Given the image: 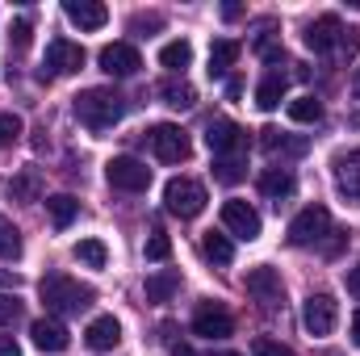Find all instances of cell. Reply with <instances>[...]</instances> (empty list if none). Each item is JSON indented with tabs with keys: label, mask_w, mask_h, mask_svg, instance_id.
<instances>
[{
	"label": "cell",
	"mask_w": 360,
	"mask_h": 356,
	"mask_svg": "<svg viewBox=\"0 0 360 356\" xmlns=\"http://www.w3.org/2000/svg\"><path fill=\"white\" fill-rule=\"evenodd\" d=\"M21 314H25L21 298H17V293H0V327H13V323H21Z\"/></svg>",
	"instance_id": "cell-34"
},
{
	"label": "cell",
	"mask_w": 360,
	"mask_h": 356,
	"mask_svg": "<svg viewBox=\"0 0 360 356\" xmlns=\"http://www.w3.org/2000/svg\"><path fill=\"white\" fill-rule=\"evenodd\" d=\"M289 117L297 126H314V122H323V101L319 96H297V101H289Z\"/></svg>",
	"instance_id": "cell-29"
},
{
	"label": "cell",
	"mask_w": 360,
	"mask_h": 356,
	"mask_svg": "<svg viewBox=\"0 0 360 356\" xmlns=\"http://www.w3.org/2000/svg\"><path fill=\"white\" fill-rule=\"evenodd\" d=\"M239 55H243V46H239L235 38H218V42L210 46V76H214V80L226 76V72L239 63Z\"/></svg>",
	"instance_id": "cell-20"
},
{
	"label": "cell",
	"mask_w": 360,
	"mask_h": 356,
	"mask_svg": "<svg viewBox=\"0 0 360 356\" xmlns=\"http://www.w3.org/2000/svg\"><path fill=\"white\" fill-rule=\"evenodd\" d=\"M260 147L269 151V155H306L310 151V139H302V134H281V130H260Z\"/></svg>",
	"instance_id": "cell-19"
},
{
	"label": "cell",
	"mask_w": 360,
	"mask_h": 356,
	"mask_svg": "<svg viewBox=\"0 0 360 356\" xmlns=\"http://www.w3.org/2000/svg\"><path fill=\"white\" fill-rule=\"evenodd\" d=\"M126 96L113 89H84L76 96V117L89 126L92 134H105V130H113L122 117H126Z\"/></svg>",
	"instance_id": "cell-1"
},
{
	"label": "cell",
	"mask_w": 360,
	"mask_h": 356,
	"mask_svg": "<svg viewBox=\"0 0 360 356\" xmlns=\"http://www.w3.org/2000/svg\"><path fill=\"white\" fill-rule=\"evenodd\" d=\"M348 293H352V298H360V260L348 268Z\"/></svg>",
	"instance_id": "cell-39"
},
{
	"label": "cell",
	"mask_w": 360,
	"mask_h": 356,
	"mask_svg": "<svg viewBox=\"0 0 360 356\" xmlns=\"http://www.w3.org/2000/svg\"><path fill=\"white\" fill-rule=\"evenodd\" d=\"M38 293H42L46 310H55V314H80V310H89L92 298H96L92 285H80V281L68 276V272H46V276L38 281Z\"/></svg>",
	"instance_id": "cell-2"
},
{
	"label": "cell",
	"mask_w": 360,
	"mask_h": 356,
	"mask_svg": "<svg viewBox=\"0 0 360 356\" xmlns=\"http://www.w3.org/2000/svg\"><path fill=\"white\" fill-rule=\"evenodd\" d=\"M235 331V319L222 302H201L193 310V336H205V340H226Z\"/></svg>",
	"instance_id": "cell-10"
},
{
	"label": "cell",
	"mask_w": 360,
	"mask_h": 356,
	"mask_svg": "<svg viewBox=\"0 0 360 356\" xmlns=\"http://www.w3.org/2000/svg\"><path fill=\"white\" fill-rule=\"evenodd\" d=\"M352 96H360V68L352 72Z\"/></svg>",
	"instance_id": "cell-43"
},
{
	"label": "cell",
	"mask_w": 360,
	"mask_h": 356,
	"mask_svg": "<svg viewBox=\"0 0 360 356\" xmlns=\"http://www.w3.org/2000/svg\"><path fill=\"white\" fill-rule=\"evenodd\" d=\"M172 356H197V352H193L188 344H176V348H172Z\"/></svg>",
	"instance_id": "cell-42"
},
{
	"label": "cell",
	"mask_w": 360,
	"mask_h": 356,
	"mask_svg": "<svg viewBox=\"0 0 360 356\" xmlns=\"http://www.w3.org/2000/svg\"><path fill=\"white\" fill-rule=\"evenodd\" d=\"M335 319H340V306L331 293H310L306 306H302V327L310 336H331L335 331Z\"/></svg>",
	"instance_id": "cell-9"
},
{
	"label": "cell",
	"mask_w": 360,
	"mask_h": 356,
	"mask_svg": "<svg viewBox=\"0 0 360 356\" xmlns=\"http://www.w3.org/2000/svg\"><path fill=\"white\" fill-rule=\"evenodd\" d=\"M252 352H256V356H297L293 348H285V344H276V340H269V336H260V340L252 344Z\"/></svg>",
	"instance_id": "cell-37"
},
{
	"label": "cell",
	"mask_w": 360,
	"mask_h": 356,
	"mask_svg": "<svg viewBox=\"0 0 360 356\" xmlns=\"http://www.w3.org/2000/svg\"><path fill=\"white\" fill-rule=\"evenodd\" d=\"M84 68V46L72 38H51L46 42V59H42V80L51 76H72Z\"/></svg>",
	"instance_id": "cell-7"
},
{
	"label": "cell",
	"mask_w": 360,
	"mask_h": 356,
	"mask_svg": "<svg viewBox=\"0 0 360 356\" xmlns=\"http://www.w3.org/2000/svg\"><path fill=\"white\" fill-rule=\"evenodd\" d=\"M0 356H21V344L13 336H0Z\"/></svg>",
	"instance_id": "cell-40"
},
{
	"label": "cell",
	"mask_w": 360,
	"mask_h": 356,
	"mask_svg": "<svg viewBox=\"0 0 360 356\" xmlns=\"http://www.w3.org/2000/svg\"><path fill=\"white\" fill-rule=\"evenodd\" d=\"M160 63H164L168 72H176V76H184V68L193 63V46H188L184 38H176V42H168V46L160 51Z\"/></svg>",
	"instance_id": "cell-28"
},
{
	"label": "cell",
	"mask_w": 360,
	"mask_h": 356,
	"mask_svg": "<svg viewBox=\"0 0 360 356\" xmlns=\"http://www.w3.org/2000/svg\"><path fill=\"white\" fill-rule=\"evenodd\" d=\"M201 256H205V260H214V265H231V260H235V248H231V239H226V235L205 231V239H201Z\"/></svg>",
	"instance_id": "cell-27"
},
{
	"label": "cell",
	"mask_w": 360,
	"mask_h": 356,
	"mask_svg": "<svg viewBox=\"0 0 360 356\" xmlns=\"http://www.w3.org/2000/svg\"><path fill=\"white\" fill-rule=\"evenodd\" d=\"M352 344H360V310H356V319H352Z\"/></svg>",
	"instance_id": "cell-41"
},
{
	"label": "cell",
	"mask_w": 360,
	"mask_h": 356,
	"mask_svg": "<svg viewBox=\"0 0 360 356\" xmlns=\"http://www.w3.org/2000/svg\"><path fill=\"white\" fill-rule=\"evenodd\" d=\"M293 189H297V180L289 168H264L260 172V193L272 197V201H281V197H293Z\"/></svg>",
	"instance_id": "cell-22"
},
{
	"label": "cell",
	"mask_w": 360,
	"mask_h": 356,
	"mask_svg": "<svg viewBox=\"0 0 360 356\" xmlns=\"http://www.w3.org/2000/svg\"><path fill=\"white\" fill-rule=\"evenodd\" d=\"M323 235H331V214H327V205H306V210L289 222V243H293V248L319 243Z\"/></svg>",
	"instance_id": "cell-8"
},
{
	"label": "cell",
	"mask_w": 360,
	"mask_h": 356,
	"mask_svg": "<svg viewBox=\"0 0 360 356\" xmlns=\"http://www.w3.org/2000/svg\"><path fill=\"white\" fill-rule=\"evenodd\" d=\"M117 340H122V323H117L113 314L92 319L89 331H84V344H89L92 352H109V348H117Z\"/></svg>",
	"instance_id": "cell-17"
},
{
	"label": "cell",
	"mask_w": 360,
	"mask_h": 356,
	"mask_svg": "<svg viewBox=\"0 0 360 356\" xmlns=\"http://www.w3.org/2000/svg\"><path fill=\"white\" fill-rule=\"evenodd\" d=\"M63 13H68V21L80 25V30H101V25L109 21V8H105L101 0H68Z\"/></svg>",
	"instance_id": "cell-18"
},
{
	"label": "cell",
	"mask_w": 360,
	"mask_h": 356,
	"mask_svg": "<svg viewBox=\"0 0 360 356\" xmlns=\"http://www.w3.org/2000/svg\"><path fill=\"white\" fill-rule=\"evenodd\" d=\"M205 143H210L214 160H243V151H248V130H243L239 122H231V117H214V122L205 126Z\"/></svg>",
	"instance_id": "cell-5"
},
{
	"label": "cell",
	"mask_w": 360,
	"mask_h": 356,
	"mask_svg": "<svg viewBox=\"0 0 360 356\" xmlns=\"http://www.w3.org/2000/svg\"><path fill=\"white\" fill-rule=\"evenodd\" d=\"M176 289H180L176 268H164V272H151V276H147V302H172Z\"/></svg>",
	"instance_id": "cell-23"
},
{
	"label": "cell",
	"mask_w": 360,
	"mask_h": 356,
	"mask_svg": "<svg viewBox=\"0 0 360 356\" xmlns=\"http://www.w3.org/2000/svg\"><path fill=\"white\" fill-rule=\"evenodd\" d=\"M155 92H160L164 105H172V109H193V105H197V89H193L188 80H164Z\"/></svg>",
	"instance_id": "cell-26"
},
{
	"label": "cell",
	"mask_w": 360,
	"mask_h": 356,
	"mask_svg": "<svg viewBox=\"0 0 360 356\" xmlns=\"http://www.w3.org/2000/svg\"><path fill=\"white\" fill-rule=\"evenodd\" d=\"M0 260H21V231L0 214Z\"/></svg>",
	"instance_id": "cell-30"
},
{
	"label": "cell",
	"mask_w": 360,
	"mask_h": 356,
	"mask_svg": "<svg viewBox=\"0 0 360 356\" xmlns=\"http://www.w3.org/2000/svg\"><path fill=\"white\" fill-rule=\"evenodd\" d=\"M248 293H252L264 310L285 306V281H281L276 268H252V272H248Z\"/></svg>",
	"instance_id": "cell-11"
},
{
	"label": "cell",
	"mask_w": 360,
	"mask_h": 356,
	"mask_svg": "<svg viewBox=\"0 0 360 356\" xmlns=\"http://www.w3.org/2000/svg\"><path fill=\"white\" fill-rule=\"evenodd\" d=\"M46 210H51V222H55L59 231H68V227L76 222V214H80V201H76L72 193H55V197H46Z\"/></svg>",
	"instance_id": "cell-24"
},
{
	"label": "cell",
	"mask_w": 360,
	"mask_h": 356,
	"mask_svg": "<svg viewBox=\"0 0 360 356\" xmlns=\"http://www.w3.org/2000/svg\"><path fill=\"white\" fill-rule=\"evenodd\" d=\"M17 134H21V117H17V113H0V151L13 147Z\"/></svg>",
	"instance_id": "cell-36"
},
{
	"label": "cell",
	"mask_w": 360,
	"mask_h": 356,
	"mask_svg": "<svg viewBox=\"0 0 360 356\" xmlns=\"http://www.w3.org/2000/svg\"><path fill=\"white\" fill-rule=\"evenodd\" d=\"M160 25H164V17H160V13H151V17H143V13H139V17L130 21V30H134V34H143V30H160Z\"/></svg>",
	"instance_id": "cell-38"
},
{
	"label": "cell",
	"mask_w": 360,
	"mask_h": 356,
	"mask_svg": "<svg viewBox=\"0 0 360 356\" xmlns=\"http://www.w3.org/2000/svg\"><path fill=\"white\" fill-rule=\"evenodd\" d=\"M30 34H34V25H30V17H17V21H13V30H8V46H13V51L21 55V51L30 46Z\"/></svg>",
	"instance_id": "cell-35"
},
{
	"label": "cell",
	"mask_w": 360,
	"mask_h": 356,
	"mask_svg": "<svg viewBox=\"0 0 360 356\" xmlns=\"http://www.w3.org/2000/svg\"><path fill=\"white\" fill-rule=\"evenodd\" d=\"M285 89H289V80L281 76V72H269L264 80H260V89H256V105L269 113V109H276L281 101H285Z\"/></svg>",
	"instance_id": "cell-25"
},
{
	"label": "cell",
	"mask_w": 360,
	"mask_h": 356,
	"mask_svg": "<svg viewBox=\"0 0 360 356\" xmlns=\"http://www.w3.org/2000/svg\"><path fill=\"white\" fill-rule=\"evenodd\" d=\"M243 177H248L243 160H214V180L218 184H239Z\"/></svg>",
	"instance_id": "cell-32"
},
{
	"label": "cell",
	"mask_w": 360,
	"mask_h": 356,
	"mask_svg": "<svg viewBox=\"0 0 360 356\" xmlns=\"http://www.w3.org/2000/svg\"><path fill=\"white\" fill-rule=\"evenodd\" d=\"M96 63H101V72L126 80V76H134V72L143 68V55H139V46H130V42H109V46L96 55Z\"/></svg>",
	"instance_id": "cell-12"
},
{
	"label": "cell",
	"mask_w": 360,
	"mask_h": 356,
	"mask_svg": "<svg viewBox=\"0 0 360 356\" xmlns=\"http://www.w3.org/2000/svg\"><path fill=\"white\" fill-rule=\"evenodd\" d=\"M30 340H34V348H42V352H63V348L72 344V336H68V327H63L59 319H34V323H30Z\"/></svg>",
	"instance_id": "cell-16"
},
{
	"label": "cell",
	"mask_w": 360,
	"mask_h": 356,
	"mask_svg": "<svg viewBox=\"0 0 360 356\" xmlns=\"http://www.w3.org/2000/svg\"><path fill=\"white\" fill-rule=\"evenodd\" d=\"M143 256H147V260H168V256H172V239H168L164 231H151V235H147Z\"/></svg>",
	"instance_id": "cell-33"
},
{
	"label": "cell",
	"mask_w": 360,
	"mask_h": 356,
	"mask_svg": "<svg viewBox=\"0 0 360 356\" xmlns=\"http://www.w3.org/2000/svg\"><path fill=\"white\" fill-rule=\"evenodd\" d=\"M8 197L13 201H42V172L38 168H21L8 180Z\"/></svg>",
	"instance_id": "cell-21"
},
{
	"label": "cell",
	"mask_w": 360,
	"mask_h": 356,
	"mask_svg": "<svg viewBox=\"0 0 360 356\" xmlns=\"http://www.w3.org/2000/svg\"><path fill=\"white\" fill-rule=\"evenodd\" d=\"M344 42V21L335 17V13H323V17H314L310 25H306V46L314 51V55H327L331 46H340Z\"/></svg>",
	"instance_id": "cell-14"
},
{
	"label": "cell",
	"mask_w": 360,
	"mask_h": 356,
	"mask_svg": "<svg viewBox=\"0 0 360 356\" xmlns=\"http://www.w3.org/2000/svg\"><path fill=\"white\" fill-rule=\"evenodd\" d=\"M105 180L113 189H122V193H147L151 189V168L143 160H134V155H113L105 164Z\"/></svg>",
	"instance_id": "cell-6"
},
{
	"label": "cell",
	"mask_w": 360,
	"mask_h": 356,
	"mask_svg": "<svg viewBox=\"0 0 360 356\" xmlns=\"http://www.w3.org/2000/svg\"><path fill=\"white\" fill-rule=\"evenodd\" d=\"M210 356H239V352H210Z\"/></svg>",
	"instance_id": "cell-45"
},
{
	"label": "cell",
	"mask_w": 360,
	"mask_h": 356,
	"mask_svg": "<svg viewBox=\"0 0 360 356\" xmlns=\"http://www.w3.org/2000/svg\"><path fill=\"white\" fill-rule=\"evenodd\" d=\"M147 147H151V155H155L160 164H184V160L193 155L188 134H184L180 126H172V122L151 126V130H147Z\"/></svg>",
	"instance_id": "cell-4"
},
{
	"label": "cell",
	"mask_w": 360,
	"mask_h": 356,
	"mask_svg": "<svg viewBox=\"0 0 360 356\" xmlns=\"http://www.w3.org/2000/svg\"><path fill=\"white\" fill-rule=\"evenodd\" d=\"M331 172H335V189L348 201H360V147L356 151H340L331 160Z\"/></svg>",
	"instance_id": "cell-15"
},
{
	"label": "cell",
	"mask_w": 360,
	"mask_h": 356,
	"mask_svg": "<svg viewBox=\"0 0 360 356\" xmlns=\"http://www.w3.org/2000/svg\"><path fill=\"white\" fill-rule=\"evenodd\" d=\"M0 285H8V272H0Z\"/></svg>",
	"instance_id": "cell-44"
},
{
	"label": "cell",
	"mask_w": 360,
	"mask_h": 356,
	"mask_svg": "<svg viewBox=\"0 0 360 356\" xmlns=\"http://www.w3.org/2000/svg\"><path fill=\"white\" fill-rule=\"evenodd\" d=\"M164 205L176 218H197L205 210V184L193 177H172L164 184Z\"/></svg>",
	"instance_id": "cell-3"
},
{
	"label": "cell",
	"mask_w": 360,
	"mask_h": 356,
	"mask_svg": "<svg viewBox=\"0 0 360 356\" xmlns=\"http://www.w3.org/2000/svg\"><path fill=\"white\" fill-rule=\"evenodd\" d=\"M222 227L231 231V235H239V239H260V214L248 205V201H239V197H231L226 205H222Z\"/></svg>",
	"instance_id": "cell-13"
},
{
	"label": "cell",
	"mask_w": 360,
	"mask_h": 356,
	"mask_svg": "<svg viewBox=\"0 0 360 356\" xmlns=\"http://www.w3.org/2000/svg\"><path fill=\"white\" fill-rule=\"evenodd\" d=\"M72 256H76V260H84L89 268H105V265H109V252H105V243H101V239H80Z\"/></svg>",
	"instance_id": "cell-31"
}]
</instances>
